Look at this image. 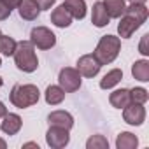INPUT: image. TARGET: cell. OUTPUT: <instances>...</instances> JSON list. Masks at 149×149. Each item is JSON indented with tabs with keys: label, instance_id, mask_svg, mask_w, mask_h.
Segmentation results:
<instances>
[{
	"label": "cell",
	"instance_id": "5b68a950",
	"mask_svg": "<svg viewBox=\"0 0 149 149\" xmlns=\"http://www.w3.org/2000/svg\"><path fill=\"white\" fill-rule=\"evenodd\" d=\"M30 42L39 49H51L56 44V35L47 26H35L30 32Z\"/></svg>",
	"mask_w": 149,
	"mask_h": 149
},
{
	"label": "cell",
	"instance_id": "4fadbf2b",
	"mask_svg": "<svg viewBox=\"0 0 149 149\" xmlns=\"http://www.w3.org/2000/svg\"><path fill=\"white\" fill-rule=\"evenodd\" d=\"M72 19L74 18L70 16V13L65 9L63 4L58 6L56 9H53V13H51V23L58 28H68L72 25Z\"/></svg>",
	"mask_w": 149,
	"mask_h": 149
},
{
	"label": "cell",
	"instance_id": "3957f363",
	"mask_svg": "<svg viewBox=\"0 0 149 149\" xmlns=\"http://www.w3.org/2000/svg\"><path fill=\"white\" fill-rule=\"evenodd\" d=\"M119 51H121V39L116 35H104L98 40L93 54L100 61V65H109L118 58Z\"/></svg>",
	"mask_w": 149,
	"mask_h": 149
},
{
	"label": "cell",
	"instance_id": "d590c367",
	"mask_svg": "<svg viewBox=\"0 0 149 149\" xmlns=\"http://www.w3.org/2000/svg\"><path fill=\"white\" fill-rule=\"evenodd\" d=\"M0 33H2V32H0Z\"/></svg>",
	"mask_w": 149,
	"mask_h": 149
},
{
	"label": "cell",
	"instance_id": "603a6c76",
	"mask_svg": "<svg viewBox=\"0 0 149 149\" xmlns=\"http://www.w3.org/2000/svg\"><path fill=\"white\" fill-rule=\"evenodd\" d=\"M16 40L9 35H4L0 33V53H2L4 56H13L14 51H16Z\"/></svg>",
	"mask_w": 149,
	"mask_h": 149
},
{
	"label": "cell",
	"instance_id": "44dd1931",
	"mask_svg": "<svg viewBox=\"0 0 149 149\" xmlns=\"http://www.w3.org/2000/svg\"><path fill=\"white\" fill-rule=\"evenodd\" d=\"M137 146H139V139L132 132H121L116 137V147L118 149H135Z\"/></svg>",
	"mask_w": 149,
	"mask_h": 149
},
{
	"label": "cell",
	"instance_id": "6da1fadb",
	"mask_svg": "<svg viewBox=\"0 0 149 149\" xmlns=\"http://www.w3.org/2000/svg\"><path fill=\"white\" fill-rule=\"evenodd\" d=\"M14 63L21 72L32 74L37 70L39 67V58L35 53V46L30 40H19L16 44V51H14Z\"/></svg>",
	"mask_w": 149,
	"mask_h": 149
},
{
	"label": "cell",
	"instance_id": "ac0fdd59",
	"mask_svg": "<svg viewBox=\"0 0 149 149\" xmlns=\"http://www.w3.org/2000/svg\"><path fill=\"white\" fill-rule=\"evenodd\" d=\"M104 7L109 14V18H116L119 19L123 14H125V9H126V2L125 0H104Z\"/></svg>",
	"mask_w": 149,
	"mask_h": 149
},
{
	"label": "cell",
	"instance_id": "d6a6232c",
	"mask_svg": "<svg viewBox=\"0 0 149 149\" xmlns=\"http://www.w3.org/2000/svg\"><path fill=\"white\" fill-rule=\"evenodd\" d=\"M6 147H7V142L4 139H0V149H6Z\"/></svg>",
	"mask_w": 149,
	"mask_h": 149
},
{
	"label": "cell",
	"instance_id": "f546056e",
	"mask_svg": "<svg viewBox=\"0 0 149 149\" xmlns=\"http://www.w3.org/2000/svg\"><path fill=\"white\" fill-rule=\"evenodd\" d=\"M6 114H7V107H6V104H4V102H0V119H2Z\"/></svg>",
	"mask_w": 149,
	"mask_h": 149
},
{
	"label": "cell",
	"instance_id": "4dcf8cb0",
	"mask_svg": "<svg viewBox=\"0 0 149 149\" xmlns=\"http://www.w3.org/2000/svg\"><path fill=\"white\" fill-rule=\"evenodd\" d=\"M23 147H35V149H39V146L35 142H26V144H23Z\"/></svg>",
	"mask_w": 149,
	"mask_h": 149
},
{
	"label": "cell",
	"instance_id": "52a82bcc",
	"mask_svg": "<svg viewBox=\"0 0 149 149\" xmlns=\"http://www.w3.org/2000/svg\"><path fill=\"white\" fill-rule=\"evenodd\" d=\"M123 119L130 126H140L146 121V107H144V104L130 102L126 107H123Z\"/></svg>",
	"mask_w": 149,
	"mask_h": 149
},
{
	"label": "cell",
	"instance_id": "836d02e7",
	"mask_svg": "<svg viewBox=\"0 0 149 149\" xmlns=\"http://www.w3.org/2000/svg\"><path fill=\"white\" fill-rule=\"evenodd\" d=\"M2 84H4V79H2V77H0V86H2Z\"/></svg>",
	"mask_w": 149,
	"mask_h": 149
},
{
	"label": "cell",
	"instance_id": "4316f807",
	"mask_svg": "<svg viewBox=\"0 0 149 149\" xmlns=\"http://www.w3.org/2000/svg\"><path fill=\"white\" fill-rule=\"evenodd\" d=\"M11 13H13V9H9L2 0H0V21H6L11 16Z\"/></svg>",
	"mask_w": 149,
	"mask_h": 149
},
{
	"label": "cell",
	"instance_id": "f1b7e54d",
	"mask_svg": "<svg viewBox=\"0 0 149 149\" xmlns=\"http://www.w3.org/2000/svg\"><path fill=\"white\" fill-rule=\"evenodd\" d=\"M2 2H4L9 9H18V6H19L21 0H2Z\"/></svg>",
	"mask_w": 149,
	"mask_h": 149
},
{
	"label": "cell",
	"instance_id": "cb8c5ba5",
	"mask_svg": "<svg viewBox=\"0 0 149 149\" xmlns=\"http://www.w3.org/2000/svg\"><path fill=\"white\" fill-rule=\"evenodd\" d=\"M88 149H109V140L104 135H91L86 140Z\"/></svg>",
	"mask_w": 149,
	"mask_h": 149
},
{
	"label": "cell",
	"instance_id": "8992f818",
	"mask_svg": "<svg viewBox=\"0 0 149 149\" xmlns=\"http://www.w3.org/2000/svg\"><path fill=\"white\" fill-rule=\"evenodd\" d=\"M70 130L61 128V126H49V130L46 132V144L51 149H63L68 146L70 142Z\"/></svg>",
	"mask_w": 149,
	"mask_h": 149
},
{
	"label": "cell",
	"instance_id": "8fae6325",
	"mask_svg": "<svg viewBox=\"0 0 149 149\" xmlns=\"http://www.w3.org/2000/svg\"><path fill=\"white\" fill-rule=\"evenodd\" d=\"M47 123L49 126H61L67 130H72L74 126V116L67 111H53L47 116Z\"/></svg>",
	"mask_w": 149,
	"mask_h": 149
},
{
	"label": "cell",
	"instance_id": "277c9868",
	"mask_svg": "<svg viewBox=\"0 0 149 149\" xmlns=\"http://www.w3.org/2000/svg\"><path fill=\"white\" fill-rule=\"evenodd\" d=\"M83 84V76L79 74L77 68L74 67H63L58 74V86L65 93H74L77 91Z\"/></svg>",
	"mask_w": 149,
	"mask_h": 149
},
{
	"label": "cell",
	"instance_id": "9a60e30c",
	"mask_svg": "<svg viewBox=\"0 0 149 149\" xmlns=\"http://www.w3.org/2000/svg\"><path fill=\"white\" fill-rule=\"evenodd\" d=\"M63 6H65V9L70 13V16H72L74 19H84V18H86L88 7H86V2H84V0H65Z\"/></svg>",
	"mask_w": 149,
	"mask_h": 149
},
{
	"label": "cell",
	"instance_id": "7402d4cb",
	"mask_svg": "<svg viewBox=\"0 0 149 149\" xmlns=\"http://www.w3.org/2000/svg\"><path fill=\"white\" fill-rule=\"evenodd\" d=\"M125 14L132 16V18L137 19L140 25H144L146 19H147V7H146V4H130V6H126Z\"/></svg>",
	"mask_w": 149,
	"mask_h": 149
},
{
	"label": "cell",
	"instance_id": "d6986e66",
	"mask_svg": "<svg viewBox=\"0 0 149 149\" xmlns=\"http://www.w3.org/2000/svg\"><path fill=\"white\" fill-rule=\"evenodd\" d=\"M44 98H46V104H49V105H60L65 100V91L58 84H51L46 88Z\"/></svg>",
	"mask_w": 149,
	"mask_h": 149
},
{
	"label": "cell",
	"instance_id": "e0dca14e",
	"mask_svg": "<svg viewBox=\"0 0 149 149\" xmlns=\"http://www.w3.org/2000/svg\"><path fill=\"white\" fill-rule=\"evenodd\" d=\"M121 79H123V70L121 68H112L100 79V88L102 90H111V88L118 86L121 83Z\"/></svg>",
	"mask_w": 149,
	"mask_h": 149
},
{
	"label": "cell",
	"instance_id": "7c38bea8",
	"mask_svg": "<svg viewBox=\"0 0 149 149\" xmlns=\"http://www.w3.org/2000/svg\"><path fill=\"white\" fill-rule=\"evenodd\" d=\"M23 126V119L14 114V112H7L4 118H2V123H0V128L6 135H16Z\"/></svg>",
	"mask_w": 149,
	"mask_h": 149
},
{
	"label": "cell",
	"instance_id": "30bf717a",
	"mask_svg": "<svg viewBox=\"0 0 149 149\" xmlns=\"http://www.w3.org/2000/svg\"><path fill=\"white\" fill-rule=\"evenodd\" d=\"M140 26H142V25H140L137 19H133V18L128 16V14H123V16L119 18V23H118V33H119L121 39H130Z\"/></svg>",
	"mask_w": 149,
	"mask_h": 149
},
{
	"label": "cell",
	"instance_id": "83f0119b",
	"mask_svg": "<svg viewBox=\"0 0 149 149\" xmlns=\"http://www.w3.org/2000/svg\"><path fill=\"white\" fill-rule=\"evenodd\" d=\"M37 4H39L40 11H47V9H51L56 4V0H37Z\"/></svg>",
	"mask_w": 149,
	"mask_h": 149
},
{
	"label": "cell",
	"instance_id": "5bb4252c",
	"mask_svg": "<svg viewBox=\"0 0 149 149\" xmlns=\"http://www.w3.org/2000/svg\"><path fill=\"white\" fill-rule=\"evenodd\" d=\"M109 21H111V18H109V14L105 11L104 4L102 2H95L93 4V9H91V23L97 28H104V26L109 25Z\"/></svg>",
	"mask_w": 149,
	"mask_h": 149
},
{
	"label": "cell",
	"instance_id": "2e32d148",
	"mask_svg": "<svg viewBox=\"0 0 149 149\" xmlns=\"http://www.w3.org/2000/svg\"><path fill=\"white\" fill-rule=\"evenodd\" d=\"M109 102H111V105L116 107V109H123V107H126V105L132 102V98H130V90L121 88V90L112 91V93L109 95Z\"/></svg>",
	"mask_w": 149,
	"mask_h": 149
},
{
	"label": "cell",
	"instance_id": "d4e9b609",
	"mask_svg": "<svg viewBox=\"0 0 149 149\" xmlns=\"http://www.w3.org/2000/svg\"><path fill=\"white\" fill-rule=\"evenodd\" d=\"M130 98H132V102L146 104V102L149 100V93H147V90H146V88L137 86V88H132V90H130Z\"/></svg>",
	"mask_w": 149,
	"mask_h": 149
},
{
	"label": "cell",
	"instance_id": "7a4b0ae2",
	"mask_svg": "<svg viewBox=\"0 0 149 149\" xmlns=\"http://www.w3.org/2000/svg\"><path fill=\"white\" fill-rule=\"evenodd\" d=\"M39 98H40V91L35 84H14L9 93L11 104L18 109L32 107L39 102Z\"/></svg>",
	"mask_w": 149,
	"mask_h": 149
},
{
	"label": "cell",
	"instance_id": "ffe728a7",
	"mask_svg": "<svg viewBox=\"0 0 149 149\" xmlns=\"http://www.w3.org/2000/svg\"><path fill=\"white\" fill-rule=\"evenodd\" d=\"M132 76L140 83H147L149 81V61L147 60H137L132 65Z\"/></svg>",
	"mask_w": 149,
	"mask_h": 149
},
{
	"label": "cell",
	"instance_id": "484cf974",
	"mask_svg": "<svg viewBox=\"0 0 149 149\" xmlns=\"http://www.w3.org/2000/svg\"><path fill=\"white\" fill-rule=\"evenodd\" d=\"M147 40H149V33H144L139 44V53L142 56H149V47H147Z\"/></svg>",
	"mask_w": 149,
	"mask_h": 149
},
{
	"label": "cell",
	"instance_id": "e575fe53",
	"mask_svg": "<svg viewBox=\"0 0 149 149\" xmlns=\"http://www.w3.org/2000/svg\"><path fill=\"white\" fill-rule=\"evenodd\" d=\"M0 67H2V58H0Z\"/></svg>",
	"mask_w": 149,
	"mask_h": 149
},
{
	"label": "cell",
	"instance_id": "ba28073f",
	"mask_svg": "<svg viewBox=\"0 0 149 149\" xmlns=\"http://www.w3.org/2000/svg\"><path fill=\"white\" fill-rule=\"evenodd\" d=\"M77 70H79V74L83 77H95L97 74L100 72V68H102V65H100V61L95 58V54L91 53V54H83L79 60H77V67H76Z\"/></svg>",
	"mask_w": 149,
	"mask_h": 149
},
{
	"label": "cell",
	"instance_id": "1f68e13d",
	"mask_svg": "<svg viewBox=\"0 0 149 149\" xmlns=\"http://www.w3.org/2000/svg\"><path fill=\"white\" fill-rule=\"evenodd\" d=\"M128 2H130V4H146L147 0H128Z\"/></svg>",
	"mask_w": 149,
	"mask_h": 149
},
{
	"label": "cell",
	"instance_id": "9c48e42d",
	"mask_svg": "<svg viewBox=\"0 0 149 149\" xmlns=\"http://www.w3.org/2000/svg\"><path fill=\"white\" fill-rule=\"evenodd\" d=\"M19 18L25 21H35L40 14V7L37 4V0H21L18 6Z\"/></svg>",
	"mask_w": 149,
	"mask_h": 149
}]
</instances>
